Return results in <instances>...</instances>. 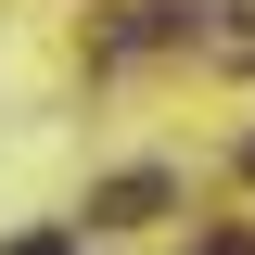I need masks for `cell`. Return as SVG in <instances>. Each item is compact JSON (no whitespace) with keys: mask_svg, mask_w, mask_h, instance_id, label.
<instances>
[{"mask_svg":"<svg viewBox=\"0 0 255 255\" xmlns=\"http://www.w3.org/2000/svg\"><path fill=\"white\" fill-rule=\"evenodd\" d=\"M0 255H77V243H64V230H26V243H0Z\"/></svg>","mask_w":255,"mask_h":255,"instance_id":"cell-1","label":"cell"}]
</instances>
